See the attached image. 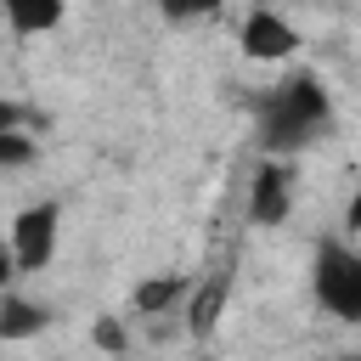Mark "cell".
<instances>
[{
    "mask_svg": "<svg viewBox=\"0 0 361 361\" xmlns=\"http://www.w3.org/2000/svg\"><path fill=\"white\" fill-rule=\"evenodd\" d=\"M333 130V96L316 73H288L259 102V147L265 158H288Z\"/></svg>",
    "mask_w": 361,
    "mask_h": 361,
    "instance_id": "6da1fadb",
    "label": "cell"
},
{
    "mask_svg": "<svg viewBox=\"0 0 361 361\" xmlns=\"http://www.w3.org/2000/svg\"><path fill=\"white\" fill-rule=\"evenodd\" d=\"M310 288H316V305L327 316L361 322V248H350L338 237H322L316 259H310Z\"/></svg>",
    "mask_w": 361,
    "mask_h": 361,
    "instance_id": "7a4b0ae2",
    "label": "cell"
},
{
    "mask_svg": "<svg viewBox=\"0 0 361 361\" xmlns=\"http://www.w3.org/2000/svg\"><path fill=\"white\" fill-rule=\"evenodd\" d=\"M56 226H62V209H56L51 197H45V203H28V209L11 220V237H6L11 265H17V271H45L51 254H56Z\"/></svg>",
    "mask_w": 361,
    "mask_h": 361,
    "instance_id": "3957f363",
    "label": "cell"
},
{
    "mask_svg": "<svg viewBox=\"0 0 361 361\" xmlns=\"http://www.w3.org/2000/svg\"><path fill=\"white\" fill-rule=\"evenodd\" d=\"M237 39H243V51H248L254 62H288V56L299 51V34H293V23H288L282 11H271V6L248 11Z\"/></svg>",
    "mask_w": 361,
    "mask_h": 361,
    "instance_id": "277c9868",
    "label": "cell"
},
{
    "mask_svg": "<svg viewBox=\"0 0 361 361\" xmlns=\"http://www.w3.org/2000/svg\"><path fill=\"white\" fill-rule=\"evenodd\" d=\"M288 180H293V175H288L282 158H265V164L254 169V192H248L254 226H282V220H288V203H293V186H288Z\"/></svg>",
    "mask_w": 361,
    "mask_h": 361,
    "instance_id": "5b68a950",
    "label": "cell"
},
{
    "mask_svg": "<svg viewBox=\"0 0 361 361\" xmlns=\"http://www.w3.org/2000/svg\"><path fill=\"white\" fill-rule=\"evenodd\" d=\"M186 299V276L180 271H169V276H152V282H141L135 288V310L141 316H164L169 305H180Z\"/></svg>",
    "mask_w": 361,
    "mask_h": 361,
    "instance_id": "8992f818",
    "label": "cell"
},
{
    "mask_svg": "<svg viewBox=\"0 0 361 361\" xmlns=\"http://www.w3.org/2000/svg\"><path fill=\"white\" fill-rule=\"evenodd\" d=\"M0 310H6V316H0V338H6V344H17V338H28V333L45 327V305H28L23 293H6Z\"/></svg>",
    "mask_w": 361,
    "mask_h": 361,
    "instance_id": "52a82bcc",
    "label": "cell"
},
{
    "mask_svg": "<svg viewBox=\"0 0 361 361\" xmlns=\"http://www.w3.org/2000/svg\"><path fill=\"white\" fill-rule=\"evenodd\" d=\"M6 23L17 34H34V28H56L62 23V6H6Z\"/></svg>",
    "mask_w": 361,
    "mask_h": 361,
    "instance_id": "ba28073f",
    "label": "cell"
},
{
    "mask_svg": "<svg viewBox=\"0 0 361 361\" xmlns=\"http://www.w3.org/2000/svg\"><path fill=\"white\" fill-rule=\"evenodd\" d=\"M220 299H226V282H209V288L197 293V305H192V333H209V327H214Z\"/></svg>",
    "mask_w": 361,
    "mask_h": 361,
    "instance_id": "9c48e42d",
    "label": "cell"
},
{
    "mask_svg": "<svg viewBox=\"0 0 361 361\" xmlns=\"http://www.w3.org/2000/svg\"><path fill=\"white\" fill-rule=\"evenodd\" d=\"M96 344H102V350H118V344H124V333H118L113 322H96Z\"/></svg>",
    "mask_w": 361,
    "mask_h": 361,
    "instance_id": "30bf717a",
    "label": "cell"
},
{
    "mask_svg": "<svg viewBox=\"0 0 361 361\" xmlns=\"http://www.w3.org/2000/svg\"><path fill=\"white\" fill-rule=\"evenodd\" d=\"M344 231H361V192H355L350 209H344Z\"/></svg>",
    "mask_w": 361,
    "mask_h": 361,
    "instance_id": "8fae6325",
    "label": "cell"
}]
</instances>
